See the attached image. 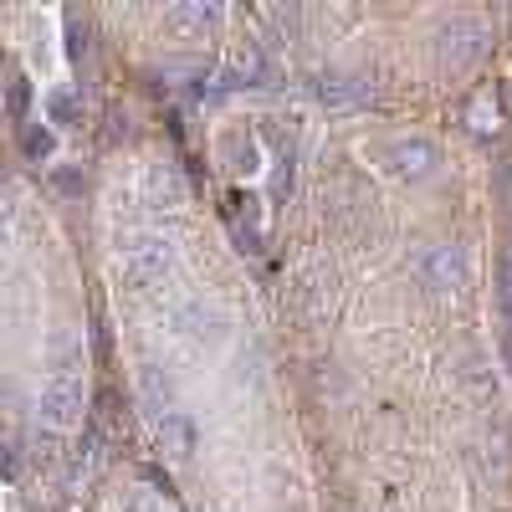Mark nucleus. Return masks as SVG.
I'll list each match as a JSON object with an SVG mask.
<instances>
[{"instance_id":"nucleus-12","label":"nucleus","mask_w":512,"mask_h":512,"mask_svg":"<svg viewBox=\"0 0 512 512\" xmlns=\"http://www.w3.org/2000/svg\"><path fill=\"white\" fill-rule=\"evenodd\" d=\"M47 118H52L57 128L77 123V118H82V98H77L72 88H52V93H47Z\"/></svg>"},{"instance_id":"nucleus-4","label":"nucleus","mask_w":512,"mask_h":512,"mask_svg":"<svg viewBox=\"0 0 512 512\" xmlns=\"http://www.w3.org/2000/svg\"><path fill=\"white\" fill-rule=\"evenodd\" d=\"M487 52V31L477 26V21H451V26H441V36H436V57H441V67L446 72H466L477 57Z\"/></svg>"},{"instance_id":"nucleus-8","label":"nucleus","mask_w":512,"mask_h":512,"mask_svg":"<svg viewBox=\"0 0 512 512\" xmlns=\"http://www.w3.org/2000/svg\"><path fill=\"white\" fill-rule=\"evenodd\" d=\"M144 200L154 210H180L185 205V175L175 164H149L144 169Z\"/></svg>"},{"instance_id":"nucleus-14","label":"nucleus","mask_w":512,"mask_h":512,"mask_svg":"<svg viewBox=\"0 0 512 512\" xmlns=\"http://www.w3.org/2000/svg\"><path fill=\"white\" fill-rule=\"evenodd\" d=\"M26 108H31V82L16 72V77H11V98H6V113H11L16 123H26Z\"/></svg>"},{"instance_id":"nucleus-3","label":"nucleus","mask_w":512,"mask_h":512,"mask_svg":"<svg viewBox=\"0 0 512 512\" xmlns=\"http://www.w3.org/2000/svg\"><path fill=\"white\" fill-rule=\"evenodd\" d=\"M82 405H88V395H82V379L72 374H52L47 384H41V420L52 425V431H72V425H82Z\"/></svg>"},{"instance_id":"nucleus-11","label":"nucleus","mask_w":512,"mask_h":512,"mask_svg":"<svg viewBox=\"0 0 512 512\" xmlns=\"http://www.w3.org/2000/svg\"><path fill=\"white\" fill-rule=\"evenodd\" d=\"M221 154L231 169H256V134H246V128H231V134L221 139Z\"/></svg>"},{"instance_id":"nucleus-7","label":"nucleus","mask_w":512,"mask_h":512,"mask_svg":"<svg viewBox=\"0 0 512 512\" xmlns=\"http://www.w3.org/2000/svg\"><path fill=\"white\" fill-rule=\"evenodd\" d=\"M216 21H221V6H210V0H180V6H169V11H164V31H169V36H180V41L205 36Z\"/></svg>"},{"instance_id":"nucleus-15","label":"nucleus","mask_w":512,"mask_h":512,"mask_svg":"<svg viewBox=\"0 0 512 512\" xmlns=\"http://www.w3.org/2000/svg\"><path fill=\"white\" fill-rule=\"evenodd\" d=\"M123 512H169V507H164V502H159L154 492H144V487H139L134 497H128V502H123Z\"/></svg>"},{"instance_id":"nucleus-6","label":"nucleus","mask_w":512,"mask_h":512,"mask_svg":"<svg viewBox=\"0 0 512 512\" xmlns=\"http://www.w3.org/2000/svg\"><path fill=\"white\" fill-rule=\"evenodd\" d=\"M318 103H323L328 113L369 108V103H374V82H369V77H349V72H328V77H318Z\"/></svg>"},{"instance_id":"nucleus-2","label":"nucleus","mask_w":512,"mask_h":512,"mask_svg":"<svg viewBox=\"0 0 512 512\" xmlns=\"http://www.w3.org/2000/svg\"><path fill=\"white\" fill-rule=\"evenodd\" d=\"M379 159H384V169H390L395 180H405V185H425V180L441 175V149H436L431 139H420V134L390 139V144L379 149Z\"/></svg>"},{"instance_id":"nucleus-1","label":"nucleus","mask_w":512,"mask_h":512,"mask_svg":"<svg viewBox=\"0 0 512 512\" xmlns=\"http://www.w3.org/2000/svg\"><path fill=\"white\" fill-rule=\"evenodd\" d=\"M175 272V241L164 231H128L118 241V277L128 287H154Z\"/></svg>"},{"instance_id":"nucleus-10","label":"nucleus","mask_w":512,"mask_h":512,"mask_svg":"<svg viewBox=\"0 0 512 512\" xmlns=\"http://www.w3.org/2000/svg\"><path fill=\"white\" fill-rule=\"evenodd\" d=\"M180 323H185V338H195V344H221V338H226V318H221L216 308L190 303V308L180 313Z\"/></svg>"},{"instance_id":"nucleus-19","label":"nucleus","mask_w":512,"mask_h":512,"mask_svg":"<svg viewBox=\"0 0 512 512\" xmlns=\"http://www.w3.org/2000/svg\"><path fill=\"white\" fill-rule=\"evenodd\" d=\"M338 512H349V507H338Z\"/></svg>"},{"instance_id":"nucleus-13","label":"nucleus","mask_w":512,"mask_h":512,"mask_svg":"<svg viewBox=\"0 0 512 512\" xmlns=\"http://www.w3.org/2000/svg\"><path fill=\"white\" fill-rule=\"evenodd\" d=\"M52 149H57V139H52V128H36V123H31L26 134H21V154H26L31 164H41V159H47Z\"/></svg>"},{"instance_id":"nucleus-9","label":"nucleus","mask_w":512,"mask_h":512,"mask_svg":"<svg viewBox=\"0 0 512 512\" xmlns=\"http://www.w3.org/2000/svg\"><path fill=\"white\" fill-rule=\"evenodd\" d=\"M159 446L175 456V461H190V451H195V431H190V420L180 415V410H159Z\"/></svg>"},{"instance_id":"nucleus-16","label":"nucleus","mask_w":512,"mask_h":512,"mask_svg":"<svg viewBox=\"0 0 512 512\" xmlns=\"http://www.w3.org/2000/svg\"><path fill=\"white\" fill-rule=\"evenodd\" d=\"M502 297H507V313H512V256H507V267H502Z\"/></svg>"},{"instance_id":"nucleus-5","label":"nucleus","mask_w":512,"mask_h":512,"mask_svg":"<svg viewBox=\"0 0 512 512\" xmlns=\"http://www.w3.org/2000/svg\"><path fill=\"white\" fill-rule=\"evenodd\" d=\"M420 282L431 292H456L466 287V251L461 246H425L420 251Z\"/></svg>"},{"instance_id":"nucleus-17","label":"nucleus","mask_w":512,"mask_h":512,"mask_svg":"<svg viewBox=\"0 0 512 512\" xmlns=\"http://www.w3.org/2000/svg\"><path fill=\"white\" fill-rule=\"evenodd\" d=\"M507 359H512V333H507Z\"/></svg>"},{"instance_id":"nucleus-18","label":"nucleus","mask_w":512,"mask_h":512,"mask_svg":"<svg viewBox=\"0 0 512 512\" xmlns=\"http://www.w3.org/2000/svg\"><path fill=\"white\" fill-rule=\"evenodd\" d=\"M200 512H216V507H200Z\"/></svg>"}]
</instances>
